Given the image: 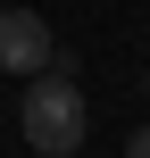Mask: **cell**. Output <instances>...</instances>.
<instances>
[{"label":"cell","instance_id":"2","mask_svg":"<svg viewBox=\"0 0 150 158\" xmlns=\"http://www.w3.org/2000/svg\"><path fill=\"white\" fill-rule=\"evenodd\" d=\"M58 67V42L33 8H0V75H50Z\"/></svg>","mask_w":150,"mask_h":158},{"label":"cell","instance_id":"3","mask_svg":"<svg viewBox=\"0 0 150 158\" xmlns=\"http://www.w3.org/2000/svg\"><path fill=\"white\" fill-rule=\"evenodd\" d=\"M125 158H150V125H142V133H134V142H125Z\"/></svg>","mask_w":150,"mask_h":158},{"label":"cell","instance_id":"1","mask_svg":"<svg viewBox=\"0 0 150 158\" xmlns=\"http://www.w3.org/2000/svg\"><path fill=\"white\" fill-rule=\"evenodd\" d=\"M17 133H25L42 158H75V150H84V133H92V117H84V83H75L67 67L33 75L25 100H17Z\"/></svg>","mask_w":150,"mask_h":158}]
</instances>
